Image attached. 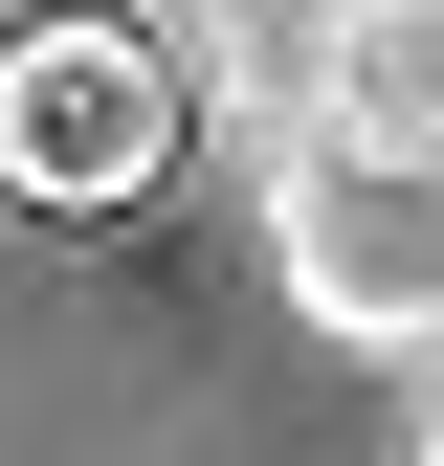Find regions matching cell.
Listing matches in <instances>:
<instances>
[{"mask_svg": "<svg viewBox=\"0 0 444 466\" xmlns=\"http://www.w3.org/2000/svg\"><path fill=\"white\" fill-rule=\"evenodd\" d=\"M267 267L356 356H444V156H400V134H267Z\"/></svg>", "mask_w": 444, "mask_h": 466, "instance_id": "6da1fadb", "label": "cell"}, {"mask_svg": "<svg viewBox=\"0 0 444 466\" xmlns=\"http://www.w3.org/2000/svg\"><path fill=\"white\" fill-rule=\"evenodd\" d=\"M156 156H178V45L156 23H23L0 45V200L111 222Z\"/></svg>", "mask_w": 444, "mask_h": 466, "instance_id": "7a4b0ae2", "label": "cell"}, {"mask_svg": "<svg viewBox=\"0 0 444 466\" xmlns=\"http://www.w3.org/2000/svg\"><path fill=\"white\" fill-rule=\"evenodd\" d=\"M289 134L444 156V0H289Z\"/></svg>", "mask_w": 444, "mask_h": 466, "instance_id": "3957f363", "label": "cell"}, {"mask_svg": "<svg viewBox=\"0 0 444 466\" xmlns=\"http://www.w3.org/2000/svg\"><path fill=\"white\" fill-rule=\"evenodd\" d=\"M422 466H444V422H422Z\"/></svg>", "mask_w": 444, "mask_h": 466, "instance_id": "277c9868", "label": "cell"}]
</instances>
